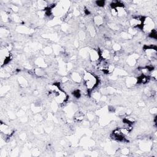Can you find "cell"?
I'll use <instances>...</instances> for the list:
<instances>
[{"label": "cell", "instance_id": "1", "mask_svg": "<svg viewBox=\"0 0 157 157\" xmlns=\"http://www.w3.org/2000/svg\"><path fill=\"white\" fill-rule=\"evenodd\" d=\"M83 80H84L85 86L86 88H87L88 90L94 88V86L98 83V80L96 78V77L92 74L89 72H86V74H84Z\"/></svg>", "mask_w": 157, "mask_h": 157}]
</instances>
